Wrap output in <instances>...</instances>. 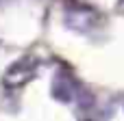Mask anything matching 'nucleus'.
Listing matches in <instances>:
<instances>
[{"label":"nucleus","instance_id":"nucleus-1","mask_svg":"<svg viewBox=\"0 0 124 121\" xmlns=\"http://www.w3.org/2000/svg\"><path fill=\"white\" fill-rule=\"evenodd\" d=\"M50 93H52L54 100L63 102V104L78 102V100H83V95H85L81 82H78V80L72 76V71H68V69H59V71L54 74Z\"/></svg>","mask_w":124,"mask_h":121},{"label":"nucleus","instance_id":"nucleus-2","mask_svg":"<svg viewBox=\"0 0 124 121\" xmlns=\"http://www.w3.org/2000/svg\"><path fill=\"white\" fill-rule=\"evenodd\" d=\"M37 69H39V63L31 56H24L20 61H15L13 65H9V69L4 71L2 76V82L4 87L9 89H17V87H24L26 82H31L35 76H37Z\"/></svg>","mask_w":124,"mask_h":121},{"label":"nucleus","instance_id":"nucleus-3","mask_svg":"<svg viewBox=\"0 0 124 121\" xmlns=\"http://www.w3.org/2000/svg\"><path fill=\"white\" fill-rule=\"evenodd\" d=\"M65 24L76 30V32H92L94 28L100 26V13L92 6H85V4H78V6H70L65 11Z\"/></svg>","mask_w":124,"mask_h":121},{"label":"nucleus","instance_id":"nucleus-4","mask_svg":"<svg viewBox=\"0 0 124 121\" xmlns=\"http://www.w3.org/2000/svg\"><path fill=\"white\" fill-rule=\"evenodd\" d=\"M116 9H118V13H122V15H124V0H118Z\"/></svg>","mask_w":124,"mask_h":121}]
</instances>
